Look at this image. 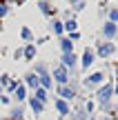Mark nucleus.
I'll list each match as a JSON object with an SVG mask.
<instances>
[{"mask_svg":"<svg viewBox=\"0 0 118 120\" xmlns=\"http://www.w3.org/2000/svg\"><path fill=\"white\" fill-rule=\"evenodd\" d=\"M60 49H62V53H71V40L69 38H62L60 40Z\"/></svg>","mask_w":118,"mask_h":120,"instance_id":"9d476101","label":"nucleus"},{"mask_svg":"<svg viewBox=\"0 0 118 120\" xmlns=\"http://www.w3.org/2000/svg\"><path fill=\"white\" fill-rule=\"evenodd\" d=\"M38 71H40V85H42V89H51V78L47 76V71H45L42 67H38Z\"/></svg>","mask_w":118,"mask_h":120,"instance_id":"f03ea898","label":"nucleus"},{"mask_svg":"<svg viewBox=\"0 0 118 120\" xmlns=\"http://www.w3.org/2000/svg\"><path fill=\"white\" fill-rule=\"evenodd\" d=\"M103 34H105L107 38H114V36L118 34V27L114 25V22H105V27H103Z\"/></svg>","mask_w":118,"mask_h":120,"instance_id":"39448f33","label":"nucleus"},{"mask_svg":"<svg viewBox=\"0 0 118 120\" xmlns=\"http://www.w3.org/2000/svg\"><path fill=\"white\" fill-rule=\"evenodd\" d=\"M7 11H9V9H7V4L0 0V18H2V16H7Z\"/></svg>","mask_w":118,"mask_h":120,"instance_id":"412c9836","label":"nucleus"},{"mask_svg":"<svg viewBox=\"0 0 118 120\" xmlns=\"http://www.w3.org/2000/svg\"><path fill=\"white\" fill-rule=\"evenodd\" d=\"M114 51H116L114 42H105V45H100V47H98V56H111Z\"/></svg>","mask_w":118,"mask_h":120,"instance_id":"7ed1b4c3","label":"nucleus"},{"mask_svg":"<svg viewBox=\"0 0 118 120\" xmlns=\"http://www.w3.org/2000/svg\"><path fill=\"white\" fill-rule=\"evenodd\" d=\"M111 91H114V87H111V85H105L100 91H98V100H100V105H107V100H109Z\"/></svg>","mask_w":118,"mask_h":120,"instance_id":"f257e3e1","label":"nucleus"},{"mask_svg":"<svg viewBox=\"0 0 118 120\" xmlns=\"http://www.w3.org/2000/svg\"><path fill=\"white\" fill-rule=\"evenodd\" d=\"M76 27H78V22H76V20H69V22H65V29H69L71 34L76 31Z\"/></svg>","mask_w":118,"mask_h":120,"instance_id":"a211bd4d","label":"nucleus"},{"mask_svg":"<svg viewBox=\"0 0 118 120\" xmlns=\"http://www.w3.org/2000/svg\"><path fill=\"white\" fill-rule=\"evenodd\" d=\"M62 60H65L67 67H74V64H76V56H74V53H65V56H62ZM65 64H62V67H65Z\"/></svg>","mask_w":118,"mask_h":120,"instance_id":"4468645a","label":"nucleus"},{"mask_svg":"<svg viewBox=\"0 0 118 120\" xmlns=\"http://www.w3.org/2000/svg\"><path fill=\"white\" fill-rule=\"evenodd\" d=\"M53 31H56V34H62V22H53Z\"/></svg>","mask_w":118,"mask_h":120,"instance_id":"4be33fe9","label":"nucleus"},{"mask_svg":"<svg viewBox=\"0 0 118 120\" xmlns=\"http://www.w3.org/2000/svg\"><path fill=\"white\" fill-rule=\"evenodd\" d=\"M25 82L31 87V89H40V82H38V76H36V73H29V76L25 78Z\"/></svg>","mask_w":118,"mask_h":120,"instance_id":"0eeeda50","label":"nucleus"},{"mask_svg":"<svg viewBox=\"0 0 118 120\" xmlns=\"http://www.w3.org/2000/svg\"><path fill=\"white\" fill-rule=\"evenodd\" d=\"M58 96H62V98H74V91L71 89H67V87H58Z\"/></svg>","mask_w":118,"mask_h":120,"instance_id":"9b49d317","label":"nucleus"},{"mask_svg":"<svg viewBox=\"0 0 118 120\" xmlns=\"http://www.w3.org/2000/svg\"><path fill=\"white\" fill-rule=\"evenodd\" d=\"M91 62H94V51H89V49H87V51H85V56H83V69H87Z\"/></svg>","mask_w":118,"mask_h":120,"instance_id":"6e6552de","label":"nucleus"},{"mask_svg":"<svg viewBox=\"0 0 118 120\" xmlns=\"http://www.w3.org/2000/svg\"><path fill=\"white\" fill-rule=\"evenodd\" d=\"M40 11H42V13H47V16H51V13H53V9L49 7L45 0H40Z\"/></svg>","mask_w":118,"mask_h":120,"instance_id":"f3484780","label":"nucleus"},{"mask_svg":"<svg viewBox=\"0 0 118 120\" xmlns=\"http://www.w3.org/2000/svg\"><path fill=\"white\" fill-rule=\"evenodd\" d=\"M22 53H25V58H27V60H31V58L36 56V47H34V45H27Z\"/></svg>","mask_w":118,"mask_h":120,"instance_id":"2eb2a0df","label":"nucleus"},{"mask_svg":"<svg viewBox=\"0 0 118 120\" xmlns=\"http://www.w3.org/2000/svg\"><path fill=\"white\" fill-rule=\"evenodd\" d=\"M20 36H22V40H29V42L34 40V34H31L29 27H22V29H20Z\"/></svg>","mask_w":118,"mask_h":120,"instance_id":"f8f14e48","label":"nucleus"},{"mask_svg":"<svg viewBox=\"0 0 118 120\" xmlns=\"http://www.w3.org/2000/svg\"><path fill=\"white\" fill-rule=\"evenodd\" d=\"M29 105H31V109H34L36 113H40V111L45 109V105H42V102H38L36 98H31V100H29Z\"/></svg>","mask_w":118,"mask_h":120,"instance_id":"ddd939ff","label":"nucleus"},{"mask_svg":"<svg viewBox=\"0 0 118 120\" xmlns=\"http://www.w3.org/2000/svg\"><path fill=\"white\" fill-rule=\"evenodd\" d=\"M103 80H105V73H103V71H96V73H91V76L87 78V85H100Z\"/></svg>","mask_w":118,"mask_h":120,"instance_id":"423d86ee","label":"nucleus"},{"mask_svg":"<svg viewBox=\"0 0 118 120\" xmlns=\"http://www.w3.org/2000/svg\"><path fill=\"white\" fill-rule=\"evenodd\" d=\"M0 31H2V25H0Z\"/></svg>","mask_w":118,"mask_h":120,"instance_id":"5701e85b","label":"nucleus"},{"mask_svg":"<svg viewBox=\"0 0 118 120\" xmlns=\"http://www.w3.org/2000/svg\"><path fill=\"white\" fill-rule=\"evenodd\" d=\"M109 18H111L109 22H114V25H116V20H118V9H111V13H109Z\"/></svg>","mask_w":118,"mask_h":120,"instance_id":"aec40b11","label":"nucleus"},{"mask_svg":"<svg viewBox=\"0 0 118 120\" xmlns=\"http://www.w3.org/2000/svg\"><path fill=\"white\" fill-rule=\"evenodd\" d=\"M16 98L18 100H25V87H18V89H16Z\"/></svg>","mask_w":118,"mask_h":120,"instance_id":"6ab92c4d","label":"nucleus"},{"mask_svg":"<svg viewBox=\"0 0 118 120\" xmlns=\"http://www.w3.org/2000/svg\"><path fill=\"white\" fill-rule=\"evenodd\" d=\"M53 78H56L58 82H62V85H65V82L69 80V76H67V69H65V67H56V71H53Z\"/></svg>","mask_w":118,"mask_h":120,"instance_id":"20e7f679","label":"nucleus"},{"mask_svg":"<svg viewBox=\"0 0 118 120\" xmlns=\"http://www.w3.org/2000/svg\"><path fill=\"white\" fill-rule=\"evenodd\" d=\"M36 100L38 102H47V91L40 87V89H36Z\"/></svg>","mask_w":118,"mask_h":120,"instance_id":"dca6fc26","label":"nucleus"},{"mask_svg":"<svg viewBox=\"0 0 118 120\" xmlns=\"http://www.w3.org/2000/svg\"><path fill=\"white\" fill-rule=\"evenodd\" d=\"M56 109L62 113V116H65V113H69V107H67V102H65L62 98H60V100H56Z\"/></svg>","mask_w":118,"mask_h":120,"instance_id":"1a4fd4ad","label":"nucleus"}]
</instances>
